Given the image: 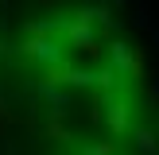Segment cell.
<instances>
[{"mask_svg": "<svg viewBox=\"0 0 159 155\" xmlns=\"http://www.w3.org/2000/svg\"><path fill=\"white\" fill-rule=\"evenodd\" d=\"M109 113H105V120H109V132H116V136H124L128 132V120H132V105L124 97H109Z\"/></svg>", "mask_w": 159, "mask_h": 155, "instance_id": "6da1fadb", "label": "cell"}, {"mask_svg": "<svg viewBox=\"0 0 159 155\" xmlns=\"http://www.w3.org/2000/svg\"><path fill=\"white\" fill-rule=\"evenodd\" d=\"M136 140H140V147H144V151H152V147H155V136H152V132H144V128L136 132Z\"/></svg>", "mask_w": 159, "mask_h": 155, "instance_id": "7a4b0ae2", "label": "cell"}]
</instances>
